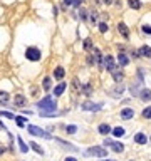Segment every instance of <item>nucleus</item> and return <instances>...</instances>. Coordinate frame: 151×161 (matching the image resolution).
I'll list each match as a JSON object with an SVG mask.
<instances>
[{
  "label": "nucleus",
  "mask_w": 151,
  "mask_h": 161,
  "mask_svg": "<svg viewBox=\"0 0 151 161\" xmlns=\"http://www.w3.org/2000/svg\"><path fill=\"white\" fill-rule=\"evenodd\" d=\"M62 5H64V7H69V5H72V0H62Z\"/></svg>",
  "instance_id": "a19ab883"
},
{
  "label": "nucleus",
  "mask_w": 151,
  "mask_h": 161,
  "mask_svg": "<svg viewBox=\"0 0 151 161\" xmlns=\"http://www.w3.org/2000/svg\"><path fill=\"white\" fill-rule=\"evenodd\" d=\"M29 148H32V149H34L35 153H37V155H41V156L44 155V149H42V146H39L37 143H34V141H32L30 144H29Z\"/></svg>",
  "instance_id": "cd10ccee"
},
{
  "label": "nucleus",
  "mask_w": 151,
  "mask_h": 161,
  "mask_svg": "<svg viewBox=\"0 0 151 161\" xmlns=\"http://www.w3.org/2000/svg\"><path fill=\"white\" fill-rule=\"evenodd\" d=\"M35 106L41 109V113H56L57 101L52 98V96H45V98L41 99V101H37V104Z\"/></svg>",
  "instance_id": "f257e3e1"
},
{
  "label": "nucleus",
  "mask_w": 151,
  "mask_h": 161,
  "mask_svg": "<svg viewBox=\"0 0 151 161\" xmlns=\"http://www.w3.org/2000/svg\"><path fill=\"white\" fill-rule=\"evenodd\" d=\"M111 2H113V0H104V3H106V5H111Z\"/></svg>",
  "instance_id": "49530a36"
},
{
  "label": "nucleus",
  "mask_w": 151,
  "mask_h": 161,
  "mask_svg": "<svg viewBox=\"0 0 151 161\" xmlns=\"http://www.w3.org/2000/svg\"><path fill=\"white\" fill-rule=\"evenodd\" d=\"M14 106H15V107H24V106H27V98H25L24 94L14 96Z\"/></svg>",
  "instance_id": "9d476101"
},
{
  "label": "nucleus",
  "mask_w": 151,
  "mask_h": 161,
  "mask_svg": "<svg viewBox=\"0 0 151 161\" xmlns=\"http://www.w3.org/2000/svg\"><path fill=\"white\" fill-rule=\"evenodd\" d=\"M143 32H145V34H148V35H151V25H148V24H146V25H143Z\"/></svg>",
  "instance_id": "ea45409f"
},
{
  "label": "nucleus",
  "mask_w": 151,
  "mask_h": 161,
  "mask_svg": "<svg viewBox=\"0 0 151 161\" xmlns=\"http://www.w3.org/2000/svg\"><path fill=\"white\" fill-rule=\"evenodd\" d=\"M134 143H138V144H146V143H148V138H146V134L138 133V134H134Z\"/></svg>",
  "instance_id": "b1692460"
},
{
  "label": "nucleus",
  "mask_w": 151,
  "mask_h": 161,
  "mask_svg": "<svg viewBox=\"0 0 151 161\" xmlns=\"http://www.w3.org/2000/svg\"><path fill=\"white\" fill-rule=\"evenodd\" d=\"M89 20H91L92 24H98V12H96V10L89 12Z\"/></svg>",
  "instance_id": "72a5a7b5"
},
{
  "label": "nucleus",
  "mask_w": 151,
  "mask_h": 161,
  "mask_svg": "<svg viewBox=\"0 0 151 161\" xmlns=\"http://www.w3.org/2000/svg\"><path fill=\"white\" fill-rule=\"evenodd\" d=\"M56 141L59 143V144H62L64 148H67V149H71V151H77V148H76L74 144H71V143H67V141H64V139H60V138H56Z\"/></svg>",
  "instance_id": "a878e982"
},
{
  "label": "nucleus",
  "mask_w": 151,
  "mask_h": 161,
  "mask_svg": "<svg viewBox=\"0 0 151 161\" xmlns=\"http://www.w3.org/2000/svg\"><path fill=\"white\" fill-rule=\"evenodd\" d=\"M103 161H116V159H103Z\"/></svg>",
  "instance_id": "de8ad7c7"
},
{
  "label": "nucleus",
  "mask_w": 151,
  "mask_h": 161,
  "mask_svg": "<svg viewBox=\"0 0 151 161\" xmlns=\"http://www.w3.org/2000/svg\"><path fill=\"white\" fill-rule=\"evenodd\" d=\"M141 84H143V81H138V82H134V84L131 86V89H129V91H131L133 98H134V96L138 98V96H139V91L143 89V87H141Z\"/></svg>",
  "instance_id": "ddd939ff"
},
{
  "label": "nucleus",
  "mask_w": 151,
  "mask_h": 161,
  "mask_svg": "<svg viewBox=\"0 0 151 161\" xmlns=\"http://www.w3.org/2000/svg\"><path fill=\"white\" fill-rule=\"evenodd\" d=\"M3 153H5V148H3V146H2V144H0V156H2V155H3Z\"/></svg>",
  "instance_id": "a18cd8bd"
},
{
  "label": "nucleus",
  "mask_w": 151,
  "mask_h": 161,
  "mask_svg": "<svg viewBox=\"0 0 151 161\" xmlns=\"http://www.w3.org/2000/svg\"><path fill=\"white\" fill-rule=\"evenodd\" d=\"M118 32H119V34L123 35L124 39L129 37V29H128V25H126V24H123V22L118 24Z\"/></svg>",
  "instance_id": "dca6fc26"
},
{
  "label": "nucleus",
  "mask_w": 151,
  "mask_h": 161,
  "mask_svg": "<svg viewBox=\"0 0 151 161\" xmlns=\"http://www.w3.org/2000/svg\"><path fill=\"white\" fill-rule=\"evenodd\" d=\"M101 107H103V104H94V102L92 101H86V102H82L81 104V109L82 111H99Z\"/></svg>",
  "instance_id": "0eeeda50"
},
{
  "label": "nucleus",
  "mask_w": 151,
  "mask_h": 161,
  "mask_svg": "<svg viewBox=\"0 0 151 161\" xmlns=\"http://www.w3.org/2000/svg\"><path fill=\"white\" fill-rule=\"evenodd\" d=\"M0 116L9 117V119H14V117H15V114H14V113H9V111H0Z\"/></svg>",
  "instance_id": "4c0bfd02"
},
{
  "label": "nucleus",
  "mask_w": 151,
  "mask_h": 161,
  "mask_svg": "<svg viewBox=\"0 0 151 161\" xmlns=\"http://www.w3.org/2000/svg\"><path fill=\"white\" fill-rule=\"evenodd\" d=\"M82 47H84V51L92 52V49H94V44H92L91 39H84V42H82Z\"/></svg>",
  "instance_id": "bb28decb"
},
{
  "label": "nucleus",
  "mask_w": 151,
  "mask_h": 161,
  "mask_svg": "<svg viewBox=\"0 0 151 161\" xmlns=\"http://www.w3.org/2000/svg\"><path fill=\"white\" fill-rule=\"evenodd\" d=\"M104 146H109L114 153H123L124 151V144L123 143H118V141H113V139H104Z\"/></svg>",
  "instance_id": "39448f33"
},
{
  "label": "nucleus",
  "mask_w": 151,
  "mask_h": 161,
  "mask_svg": "<svg viewBox=\"0 0 151 161\" xmlns=\"http://www.w3.org/2000/svg\"><path fill=\"white\" fill-rule=\"evenodd\" d=\"M149 141H151V136H149Z\"/></svg>",
  "instance_id": "09e8293b"
},
{
  "label": "nucleus",
  "mask_w": 151,
  "mask_h": 161,
  "mask_svg": "<svg viewBox=\"0 0 151 161\" xmlns=\"http://www.w3.org/2000/svg\"><path fill=\"white\" fill-rule=\"evenodd\" d=\"M98 131H99V133L103 134V136H107V134H109V133H111V131H113V129H111V126H109V124L103 123V124H99Z\"/></svg>",
  "instance_id": "412c9836"
},
{
  "label": "nucleus",
  "mask_w": 151,
  "mask_h": 161,
  "mask_svg": "<svg viewBox=\"0 0 151 161\" xmlns=\"http://www.w3.org/2000/svg\"><path fill=\"white\" fill-rule=\"evenodd\" d=\"M57 12H59V10H57V7L54 5V7H52V13H54V17H57Z\"/></svg>",
  "instance_id": "79ce46f5"
},
{
  "label": "nucleus",
  "mask_w": 151,
  "mask_h": 161,
  "mask_svg": "<svg viewBox=\"0 0 151 161\" xmlns=\"http://www.w3.org/2000/svg\"><path fill=\"white\" fill-rule=\"evenodd\" d=\"M86 156H98V158H106L107 156V151L106 148H103V146H91V148H87L84 151Z\"/></svg>",
  "instance_id": "20e7f679"
},
{
  "label": "nucleus",
  "mask_w": 151,
  "mask_h": 161,
  "mask_svg": "<svg viewBox=\"0 0 151 161\" xmlns=\"http://www.w3.org/2000/svg\"><path fill=\"white\" fill-rule=\"evenodd\" d=\"M27 131L30 133L32 136H37V138H44V139H52V136L49 134V131L42 129V128L35 126V124H29L27 126Z\"/></svg>",
  "instance_id": "7ed1b4c3"
},
{
  "label": "nucleus",
  "mask_w": 151,
  "mask_h": 161,
  "mask_svg": "<svg viewBox=\"0 0 151 161\" xmlns=\"http://www.w3.org/2000/svg\"><path fill=\"white\" fill-rule=\"evenodd\" d=\"M113 79H114V82H123V79H124V74H123V71H118V67L113 71Z\"/></svg>",
  "instance_id": "6ab92c4d"
},
{
  "label": "nucleus",
  "mask_w": 151,
  "mask_h": 161,
  "mask_svg": "<svg viewBox=\"0 0 151 161\" xmlns=\"http://www.w3.org/2000/svg\"><path fill=\"white\" fill-rule=\"evenodd\" d=\"M139 57H146V59H151V47L148 45H143V47H139Z\"/></svg>",
  "instance_id": "a211bd4d"
},
{
  "label": "nucleus",
  "mask_w": 151,
  "mask_h": 161,
  "mask_svg": "<svg viewBox=\"0 0 151 161\" xmlns=\"http://www.w3.org/2000/svg\"><path fill=\"white\" fill-rule=\"evenodd\" d=\"M118 64H119V67H126L129 64V59H128V56H126L124 52L118 54Z\"/></svg>",
  "instance_id": "4468645a"
},
{
  "label": "nucleus",
  "mask_w": 151,
  "mask_h": 161,
  "mask_svg": "<svg viewBox=\"0 0 151 161\" xmlns=\"http://www.w3.org/2000/svg\"><path fill=\"white\" fill-rule=\"evenodd\" d=\"M64 129H66V133H67V134H74V133H77V126H74V124H69V126H66Z\"/></svg>",
  "instance_id": "473e14b6"
},
{
  "label": "nucleus",
  "mask_w": 151,
  "mask_h": 161,
  "mask_svg": "<svg viewBox=\"0 0 151 161\" xmlns=\"http://www.w3.org/2000/svg\"><path fill=\"white\" fill-rule=\"evenodd\" d=\"M66 89H67V82H64V81H60L59 84L54 87V98H60V96L66 92Z\"/></svg>",
  "instance_id": "6e6552de"
},
{
  "label": "nucleus",
  "mask_w": 151,
  "mask_h": 161,
  "mask_svg": "<svg viewBox=\"0 0 151 161\" xmlns=\"http://www.w3.org/2000/svg\"><path fill=\"white\" fill-rule=\"evenodd\" d=\"M104 67H106L109 72H113V71L116 69V62H114V57L111 56V54L104 56Z\"/></svg>",
  "instance_id": "423d86ee"
},
{
  "label": "nucleus",
  "mask_w": 151,
  "mask_h": 161,
  "mask_svg": "<svg viewBox=\"0 0 151 161\" xmlns=\"http://www.w3.org/2000/svg\"><path fill=\"white\" fill-rule=\"evenodd\" d=\"M98 25H99V32H101V34H106V32L109 30V27H107L106 22H99Z\"/></svg>",
  "instance_id": "c9c22d12"
},
{
  "label": "nucleus",
  "mask_w": 151,
  "mask_h": 161,
  "mask_svg": "<svg viewBox=\"0 0 151 161\" xmlns=\"http://www.w3.org/2000/svg\"><path fill=\"white\" fill-rule=\"evenodd\" d=\"M111 133H113L114 136H116V138H121V136H124V128H121V126H118V128H114L113 131H111Z\"/></svg>",
  "instance_id": "c756f323"
},
{
  "label": "nucleus",
  "mask_w": 151,
  "mask_h": 161,
  "mask_svg": "<svg viewBox=\"0 0 151 161\" xmlns=\"http://www.w3.org/2000/svg\"><path fill=\"white\" fill-rule=\"evenodd\" d=\"M82 3H84V0H72V7L74 9H81Z\"/></svg>",
  "instance_id": "58836bf2"
},
{
  "label": "nucleus",
  "mask_w": 151,
  "mask_h": 161,
  "mask_svg": "<svg viewBox=\"0 0 151 161\" xmlns=\"http://www.w3.org/2000/svg\"><path fill=\"white\" fill-rule=\"evenodd\" d=\"M92 54H94V57H96V64H98V67H99V69H103V59H104V57L101 56V51L98 47H94V49H92Z\"/></svg>",
  "instance_id": "2eb2a0df"
},
{
  "label": "nucleus",
  "mask_w": 151,
  "mask_h": 161,
  "mask_svg": "<svg viewBox=\"0 0 151 161\" xmlns=\"http://www.w3.org/2000/svg\"><path fill=\"white\" fill-rule=\"evenodd\" d=\"M149 161H151V159H149Z\"/></svg>",
  "instance_id": "8fccbe9b"
},
{
  "label": "nucleus",
  "mask_w": 151,
  "mask_h": 161,
  "mask_svg": "<svg viewBox=\"0 0 151 161\" xmlns=\"http://www.w3.org/2000/svg\"><path fill=\"white\" fill-rule=\"evenodd\" d=\"M79 19H81L82 22H86V20L89 19V12L86 9H79Z\"/></svg>",
  "instance_id": "7c9ffc66"
},
{
  "label": "nucleus",
  "mask_w": 151,
  "mask_h": 161,
  "mask_svg": "<svg viewBox=\"0 0 151 161\" xmlns=\"http://www.w3.org/2000/svg\"><path fill=\"white\" fill-rule=\"evenodd\" d=\"M79 91H81V94H84V96H91V92H92V86L89 84H81V89H79Z\"/></svg>",
  "instance_id": "5701e85b"
},
{
  "label": "nucleus",
  "mask_w": 151,
  "mask_h": 161,
  "mask_svg": "<svg viewBox=\"0 0 151 161\" xmlns=\"http://www.w3.org/2000/svg\"><path fill=\"white\" fill-rule=\"evenodd\" d=\"M64 161H77V159H76V158H72V156H67V158L64 159Z\"/></svg>",
  "instance_id": "c03bdc74"
},
{
  "label": "nucleus",
  "mask_w": 151,
  "mask_h": 161,
  "mask_svg": "<svg viewBox=\"0 0 151 161\" xmlns=\"http://www.w3.org/2000/svg\"><path fill=\"white\" fill-rule=\"evenodd\" d=\"M10 102V94L5 91H0V104L2 106H7Z\"/></svg>",
  "instance_id": "4be33fe9"
},
{
  "label": "nucleus",
  "mask_w": 151,
  "mask_h": 161,
  "mask_svg": "<svg viewBox=\"0 0 151 161\" xmlns=\"http://www.w3.org/2000/svg\"><path fill=\"white\" fill-rule=\"evenodd\" d=\"M131 56L134 57V59H138V57H139V52H138V51H133V54H131Z\"/></svg>",
  "instance_id": "37998d69"
},
{
  "label": "nucleus",
  "mask_w": 151,
  "mask_h": 161,
  "mask_svg": "<svg viewBox=\"0 0 151 161\" xmlns=\"http://www.w3.org/2000/svg\"><path fill=\"white\" fill-rule=\"evenodd\" d=\"M25 59L30 60V62H39L42 59V51L39 47H35V45H29L25 49Z\"/></svg>",
  "instance_id": "f03ea898"
},
{
  "label": "nucleus",
  "mask_w": 151,
  "mask_h": 161,
  "mask_svg": "<svg viewBox=\"0 0 151 161\" xmlns=\"http://www.w3.org/2000/svg\"><path fill=\"white\" fill-rule=\"evenodd\" d=\"M17 143H19V148H20V151H22V153H29V149H30V148H29V144L24 141L22 138H20V136H17Z\"/></svg>",
  "instance_id": "393cba45"
},
{
  "label": "nucleus",
  "mask_w": 151,
  "mask_h": 161,
  "mask_svg": "<svg viewBox=\"0 0 151 161\" xmlns=\"http://www.w3.org/2000/svg\"><path fill=\"white\" fill-rule=\"evenodd\" d=\"M64 76H66V71H64V67L57 66L56 69H54V79H57V81H62V79H64Z\"/></svg>",
  "instance_id": "f8f14e48"
},
{
  "label": "nucleus",
  "mask_w": 151,
  "mask_h": 161,
  "mask_svg": "<svg viewBox=\"0 0 151 161\" xmlns=\"http://www.w3.org/2000/svg\"><path fill=\"white\" fill-rule=\"evenodd\" d=\"M128 3H129V7H131V9H134V10L141 9V2H139V0H128Z\"/></svg>",
  "instance_id": "2f4dec72"
},
{
  "label": "nucleus",
  "mask_w": 151,
  "mask_h": 161,
  "mask_svg": "<svg viewBox=\"0 0 151 161\" xmlns=\"http://www.w3.org/2000/svg\"><path fill=\"white\" fill-rule=\"evenodd\" d=\"M14 119H15V123H17V126H19V128H25V126H27V119H25L24 116H15Z\"/></svg>",
  "instance_id": "c85d7f7f"
},
{
  "label": "nucleus",
  "mask_w": 151,
  "mask_h": 161,
  "mask_svg": "<svg viewBox=\"0 0 151 161\" xmlns=\"http://www.w3.org/2000/svg\"><path fill=\"white\" fill-rule=\"evenodd\" d=\"M141 101H145V102H148V101H151V89H148V87H143L141 91H139V96H138Z\"/></svg>",
  "instance_id": "9b49d317"
},
{
  "label": "nucleus",
  "mask_w": 151,
  "mask_h": 161,
  "mask_svg": "<svg viewBox=\"0 0 151 161\" xmlns=\"http://www.w3.org/2000/svg\"><path fill=\"white\" fill-rule=\"evenodd\" d=\"M143 117H145V119H151V106L143 109Z\"/></svg>",
  "instance_id": "e433bc0d"
},
{
  "label": "nucleus",
  "mask_w": 151,
  "mask_h": 161,
  "mask_svg": "<svg viewBox=\"0 0 151 161\" xmlns=\"http://www.w3.org/2000/svg\"><path fill=\"white\" fill-rule=\"evenodd\" d=\"M131 117H134V109L126 107V109L121 111V119H131Z\"/></svg>",
  "instance_id": "f3484780"
},
{
  "label": "nucleus",
  "mask_w": 151,
  "mask_h": 161,
  "mask_svg": "<svg viewBox=\"0 0 151 161\" xmlns=\"http://www.w3.org/2000/svg\"><path fill=\"white\" fill-rule=\"evenodd\" d=\"M86 62H87V66H94V64H96V57H94V54H89V56L87 57H86Z\"/></svg>",
  "instance_id": "f704fd0d"
},
{
  "label": "nucleus",
  "mask_w": 151,
  "mask_h": 161,
  "mask_svg": "<svg viewBox=\"0 0 151 161\" xmlns=\"http://www.w3.org/2000/svg\"><path fill=\"white\" fill-rule=\"evenodd\" d=\"M42 89H44V91H50V89H52V77L45 76L44 79H42Z\"/></svg>",
  "instance_id": "aec40b11"
},
{
  "label": "nucleus",
  "mask_w": 151,
  "mask_h": 161,
  "mask_svg": "<svg viewBox=\"0 0 151 161\" xmlns=\"http://www.w3.org/2000/svg\"><path fill=\"white\" fill-rule=\"evenodd\" d=\"M124 84L123 82H116V86H114V89L113 91H111V96H113V98H121V94H123L124 92Z\"/></svg>",
  "instance_id": "1a4fd4ad"
}]
</instances>
